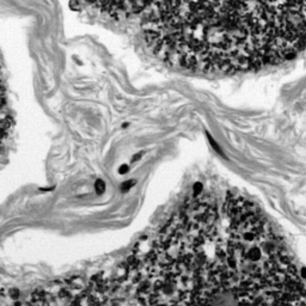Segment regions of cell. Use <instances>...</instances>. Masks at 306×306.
<instances>
[{
	"instance_id": "1",
	"label": "cell",
	"mask_w": 306,
	"mask_h": 306,
	"mask_svg": "<svg viewBox=\"0 0 306 306\" xmlns=\"http://www.w3.org/2000/svg\"><path fill=\"white\" fill-rule=\"evenodd\" d=\"M95 189L98 194H102L103 191H104V189H105V184H104V182L101 181V179H98L95 184Z\"/></svg>"
},
{
	"instance_id": "2",
	"label": "cell",
	"mask_w": 306,
	"mask_h": 306,
	"mask_svg": "<svg viewBox=\"0 0 306 306\" xmlns=\"http://www.w3.org/2000/svg\"><path fill=\"white\" fill-rule=\"evenodd\" d=\"M135 184V181H126L124 183H122V185H121V190L122 191H128Z\"/></svg>"
},
{
	"instance_id": "3",
	"label": "cell",
	"mask_w": 306,
	"mask_h": 306,
	"mask_svg": "<svg viewBox=\"0 0 306 306\" xmlns=\"http://www.w3.org/2000/svg\"><path fill=\"white\" fill-rule=\"evenodd\" d=\"M128 170H129V166H128L127 164H123V165H121V166L118 168V172H120L121 175H124L126 172H128Z\"/></svg>"
},
{
	"instance_id": "4",
	"label": "cell",
	"mask_w": 306,
	"mask_h": 306,
	"mask_svg": "<svg viewBox=\"0 0 306 306\" xmlns=\"http://www.w3.org/2000/svg\"><path fill=\"white\" fill-rule=\"evenodd\" d=\"M201 189H202V185L200 183H196L195 185H194V191H195V194H198L200 191H201Z\"/></svg>"
},
{
	"instance_id": "5",
	"label": "cell",
	"mask_w": 306,
	"mask_h": 306,
	"mask_svg": "<svg viewBox=\"0 0 306 306\" xmlns=\"http://www.w3.org/2000/svg\"><path fill=\"white\" fill-rule=\"evenodd\" d=\"M140 157H141V154H136V156H134V158H133V162H134V160H136V159H140Z\"/></svg>"
}]
</instances>
